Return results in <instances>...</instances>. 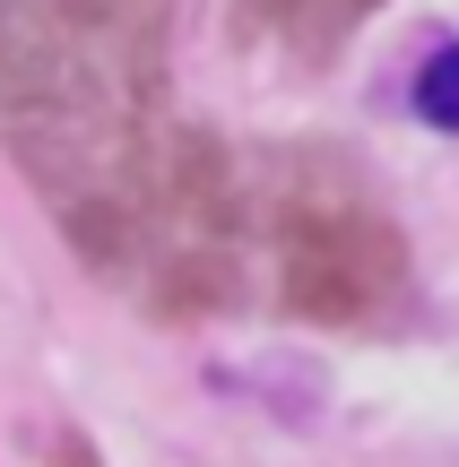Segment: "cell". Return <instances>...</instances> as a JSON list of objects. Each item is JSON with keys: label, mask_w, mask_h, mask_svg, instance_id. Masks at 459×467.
I'll use <instances>...</instances> for the list:
<instances>
[{"label": "cell", "mask_w": 459, "mask_h": 467, "mask_svg": "<svg viewBox=\"0 0 459 467\" xmlns=\"http://www.w3.org/2000/svg\"><path fill=\"white\" fill-rule=\"evenodd\" d=\"M416 113H425L433 130H459V44L425 52V69H416Z\"/></svg>", "instance_id": "cell-5"}, {"label": "cell", "mask_w": 459, "mask_h": 467, "mask_svg": "<svg viewBox=\"0 0 459 467\" xmlns=\"http://www.w3.org/2000/svg\"><path fill=\"white\" fill-rule=\"evenodd\" d=\"M69 9H78L96 35H113L121 52H139V61L156 69V35H165V9H173V0H69Z\"/></svg>", "instance_id": "cell-3"}, {"label": "cell", "mask_w": 459, "mask_h": 467, "mask_svg": "<svg viewBox=\"0 0 459 467\" xmlns=\"http://www.w3.org/2000/svg\"><path fill=\"white\" fill-rule=\"evenodd\" d=\"M156 69L96 35L69 0H0V139L52 191L87 260L130 251L139 113Z\"/></svg>", "instance_id": "cell-1"}, {"label": "cell", "mask_w": 459, "mask_h": 467, "mask_svg": "<svg viewBox=\"0 0 459 467\" xmlns=\"http://www.w3.org/2000/svg\"><path fill=\"white\" fill-rule=\"evenodd\" d=\"M399 285V234L373 208H304L287 225V303L312 320H364Z\"/></svg>", "instance_id": "cell-2"}, {"label": "cell", "mask_w": 459, "mask_h": 467, "mask_svg": "<svg viewBox=\"0 0 459 467\" xmlns=\"http://www.w3.org/2000/svg\"><path fill=\"white\" fill-rule=\"evenodd\" d=\"M260 9H269L277 26L304 44V52H329V44H339V35L356 26L364 9H373V0H260Z\"/></svg>", "instance_id": "cell-4"}]
</instances>
